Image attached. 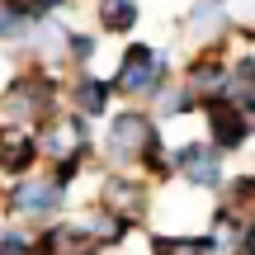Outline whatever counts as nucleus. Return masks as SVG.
I'll list each match as a JSON object with an SVG mask.
<instances>
[{
	"label": "nucleus",
	"mask_w": 255,
	"mask_h": 255,
	"mask_svg": "<svg viewBox=\"0 0 255 255\" xmlns=\"http://www.w3.org/2000/svg\"><path fill=\"white\" fill-rule=\"evenodd\" d=\"M95 19H100V33L128 38L142 24V5H137V0H95Z\"/></svg>",
	"instance_id": "nucleus-17"
},
{
	"label": "nucleus",
	"mask_w": 255,
	"mask_h": 255,
	"mask_svg": "<svg viewBox=\"0 0 255 255\" xmlns=\"http://www.w3.org/2000/svg\"><path fill=\"white\" fill-rule=\"evenodd\" d=\"M161 132V123L151 119L146 104H123V109L109 114L100 132V156L109 170H137L142 165V151L151 146V137Z\"/></svg>",
	"instance_id": "nucleus-2"
},
{
	"label": "nucleus",
	"mask_w": 255,
	"mask_h": 255,
	"mask_svg": "<svg viewBox=\"0 0 255 255\" xmlns=\"http://www.w3.org/2000/svg\"><path fill=\"white\" fill-rule=\"evenodd\" d=\"M66 38H71V28L62 24V19H43V24H33V33H28V52H33V62L52 66V62H66Z\"/></svg>",
	"instance_id": "nucleus-16"
},
{
	"label": "nucleus",
	"mask_w": 255,
	"mask_h": 255,
	"mask_svg": "<svg viewBox=\"0 0 255 255\" xmlns=\"http://www.w3.org/2000/svg\"><path fill=\"white\" fill-rule=\"evenodd\" d=\"M170 161H175V180L194 194H213L218 199L232 180V165H227L232 156H222L208 137H189V142L170 146Z\"/></svg>",
	"instance_id": "nucleus-5"
},
{
	"label": "nucleus",
	"mask_w": 255,
	"mask_h": 255,
	"mask_svg": "<svg viewBox=\"0 0 255 255\" xmlns=\"http://www.w3.org/2000/svg\"><path fill=\"white\" fill-rule=\"evenodd\" d=\"M28 33H33V19L24 14V9L14 5V0H0V43L9 47H24Z\"/></svg>",
	"instance_id": "nucleus-18"
},
{
	"label": "nucleus",
	"mask_w": 255,
	"mask_h": 255,
	"mask_svg": "<svg viewBox=\"0 0 255 255\" xmlns=\"http://www.w3.org/2000/svg\"><path fill=\"white\" fill-rule=\"evenodd\" d=\"M109 81H114V95L123 104H146L161 85L175 81V57L151 47V43H128Z\"/></svg>",
	"instance_id": "nucleus-3"
},
{
	"label": "nucleus",
	"mask_w": 255,
	"mask_h": 255,
	"mask_svg": "<svg viewBox=\"0 0 255 255\" xmlns=\"http://www.w3.org/2000/svg\"><path fill=\"white\" fill-rule=\"evenodd\" d=\"M66 104V81L43 62H28L24 71H14V81L5 85L0 95V109H5L9 123H24V128H38L47 123L52 114H62Z\"/></svg>",
	"instance_id": "nucleus-1"
},
{
	"label": "nucleus",
	"mask_w": 255,
	"mask_h": 255,
	"mask_svg": "<svg viewBox=\"0 0 255 255\" xmlns=\"http://www.w3.org/2000/svg\"><path fill=\"white\" fill-rule=\"evenodd\" d=\"M255 95V47H232V100Z\"/></svg>",
	"instance_id": "nucleus-19"
},
{
	"label": "nucleus",
	"mask_w": 255,
	"mask_h": 255,
	"mask_svg": "<svg viewBox=\"0 0 255 255\" xmlns=\"http://www.w3.org/2000/svg\"><path fill=\"white\" fill-rule=\"evenodd\" d=\"M237 255H255V213L246 218V227H241V237H237Z\"/></svg>",
	"instance_id": "nucleus-23"
},
{
	"label": "nucleus",
	"mask_w": 255,
	"mask_h": 255,
	"mask_svg": "<svg viewBox=\"0 0 255 255\" xmlns=\"http://www.w3.org/2000/svg\"><path fill=\"white\" fill-rule=\"evenodd\" d=\"M14 5L24 9V14L33 19V24H43V19H57L66 5H71V0H14Z\"/></svg>",
	"instance_id": "nucleus-22"
},
{
	"label": "nucleus",
	"mask_w": 255,
	"mask_h": 255,
	"mask_svg": "<svg viewBox=\"0 0 255 255\" xmlns=\"http://www.w3.org/2000/svg\"><path fill=\"white\" fill-rule=\"evenodd\" d=\"M90 119H81V114L62 109L52 114L47 123H38V151H43V161H66V156H100V146H95V132H90Z\"/></svg>",
	"instance_id": "nucleus-6"
},
{
	"label": "nucleus",
	"mask_w": 255,
	"mask_h": 255,
	"mask_svg": "<svg viewBox=\"0 0 255 255\" xmlns=\"http://www.w3.org/2000/svg\"><path fill=\"white\" fill-rule=\"evenodd\" d=\"M180 81L189 85L199 100H232V38L227 43H203L199 52L184 62Z\"/></svg>",
	"instance_id": "nucleus-8"
},
{
	"label": "nucleus",
	"mask_w": 255,
	"mask_h": 255,
	"mask_svg": "<svg viewBox=\"0 0 255 255\" xmlns=\"http://www.w3.org/2000/svg\"><path fill=\"white\" fill-rule=\"evenodd\" d=\"M95 52H100V33H95V28H71V38H66V62H71L76 71H90Z\"/></svg>",
	"instance_id": "nucleus-20"
},
{
	"label": "nucleus",
	"mask_w": 255,
	"mask_h": 255,
	"mask_svg": "<svg viewBox=\"0 0 255 255\" xmlns=\"http://www.w3.org/2000/svg\"><path fill=\"white\" fill-rule=\"evenodd\" d=\"M184 33L199 43H227L232 38V9L227 0H194L184 14Z\"/></svg>",
	"instance_id": "nucleus-13"
},
{
	"label": "nucleus",
	"mask_w": 255,
	"mask_h": 255,
	"mask_svg": "<svg viewBox=\"0 0 255 255\" xmlns=\"http://www.w3.org/2000/svg\"><path fill=\"white\" fill-rule=\"evenodd\" d=\"M76 222H81V227L90 232V237L100 241L104 251H119L123 241L137 232V222H132V218H123V213H114V208H100V203H95V208H85Z\"/></svg>",
	"instance_id": "nucleus-14"
},
{
	"label": "nucleus",
	"mask_w": 255,
	"mask_h": 255,
	"mask_svg": "<svg viewBox=\"0 0 255 255\" xmlns=\"http://www.w3.org/2000/svg\"><path fill=\"white\" fill-rule=\"evenodd\" d=\"M146 109H151V119H156V123H175V119H189V114H199V109H203V100L180 81V76H175L170 85H161V90L146 100Z\"/></svg>",
	"instance_id": "nucleus-15"
},
{
	"label": "nucleus",
	"mask_w": 255,
	"mask_h": 255,
	"mask_svg": "<svg viewBox=\"0 0 255 255\" xmlns=\"http://www.w3.org/2000/svg\"><path fill=\"white\" fill-rule=\"evenodd\" d=\"M199 114H203V128H208V142L222 156H241L255 142V123L241 114L237 100H203Z\"/></svg>",
	"instance_id": "nucleus-9"
},
{
	"label": "nucleus",
	"mask_w": 255,
	"mask_h": 255,
	"mask_svg": "<svg viewBox=\"0 0 255 255\" xmlns=\"http://www.w3.org/2000/svg\"><path fill=\"white\" fill-rule=\"evenodd\" d=\"M0 255H38V237L24 227H5L0 232Z\"/></svg>",
	"instance_id": "nucleus-21"
},
{
	"label": "nucleus",
	"mask_w": 255,
	"mask_h": 255,
	"mask_svg": "<svg viewBox=\"0 0 255 255\" xmlns=\"http://www.w3.org/2000/svg\"><path fill=\"white\" fill-rule=\"evenodd\" d=\"M66 203H71V189H62L52 175H24V180H9L5 184L0 208H5L9 218H19V222L47 227V222H57L66 213Z\"/></svg>",
	"instance_id": "nucleus-4"
},
{
	"label": "nucleus",
	"mask_w": 255,
	"mask_h": 255,
	"mask_svg": "<svg viewBox=\"0 0 255 255\" xmlns=\"http://www.w3.org/2000/svg\"><path fill=\"white\" fill-rule=\"evenodd\" d=\"M95 203L132 218L137 227H146V218H151V208H156V184L146 180V175H137V170H104L100 175V199Z\"/></svg>",
	"instance_id": "nucleus-7"
},
{
	"label": "nucleus",
	"mask_w": 255,
	"mask_h": 255,
	"mask_svg": "<svg viewBox=\"0 0 255 255\" xmlns=\"http://www.w3.org/2000/svg\"><path fill=\"white\" fill-rule=\"evenodd\" d=\"M38 255H104V246L76 218H57L38 232Z\"/></svg>",
	"instance_id": "nucleus-12"
},
{
	"label": "nucleus",
	"mask_w": 255,
	"mask_h": 255,
	"mask_svg": "<svg viewBox=\"0 0 255 255\" xmlns=\"http://www.w3.org/2000/svg\"><path fill=\"white\" fill-rule=\"evenodd\" d=\"M114 81L109 76H95V71H76L71 81H66V109L71 114H81V119H90V123H100V119H109L114 114Z\"/></svg>",
	"instance_id": "nucleus-10"
},
{
	"label": "nucleus",
	"mask_w": 255,
	"mask_h": 255,
	"mask_svg": "<svg viewBox=\"0 0 255 255\" xmlns=\"http://www.w3.org/2000/svg\"><path fill=\"white\" fill-rule=\"evenodd\" d=\"M38 165H43L38 132H28L24 123H0V175L24 180V175H38Z\"/></svg>",
	"instance_id": "nucleus-11"
}]
</instances>
